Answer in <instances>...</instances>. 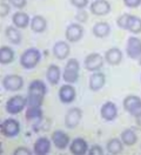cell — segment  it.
Segmentation results:
<instances>
[{
  "label": "cell",
  "mask_w": 141,
  "mask_h": 155,
  "mask_svg": "<svg viewBox=\"0 0 141 155\" xmlns=\"http://www.w3.org/2000/svg\"><path fill=\"white\" fill-rule=\"evenodd\" d=\"M46 95V86L41 80H33L28 87V107H41Z\"/></svg>",
  "instance_id": "1"
},
{
  "label": "cell",
  "mask_w": 141,
  "mask_h": 155,
  "mask_svg": "<svg viewBox=\"0 0 141 155\" xmlns=\"http://www.w3.org/2000/svg\"><path fill=\"white\" fill-rule=\"evenodd\" d=\"M65 35L67 41L69 42H78L84 35V28L80 24H71L66 28Z\"/></svg>",
  "instance_id": "11"
},
{
  "label": "cell",
  "mask_w": 141,
  "mask_h": 155,
  "mask_svg": "<svg viewBox=\"0 0 141 155\" xmlns=\"http://www.w3.org/2000/svg\"><path fill=\"white\" fill-rule=\"evenodd\" d=\"M135 119H136V125L139 127H141V114L138 116H135Z\"/></svg>",
  "instance_id": "39"
},
{
  "label": "cell",
  "mask_w": 141,
  "mask_h": 155,
  "mask_svg": "<svg viewBox=\"0 0 141 155\" xmlns=\"http://www.w3.org/2000/svg\"><path fill=\"white\" fill-rule=\"evenodd\" d=\"M24 86V79L17 75V74H11V75H6L2 79V87L6 91L9 92H18Z\"/></svg>",
  "instance_id": "6"
},
{
  "label": "cell",
  "mask_w": 141,
  "mask_h": 155,
  "mask_svg": "<svg viewBox=\"0 0 141 155\" xmlns=\"http://www.w3.org/2000/svg\"><path fill=\"white\" fill-rule=\"evenodd\" d=\"M123 4L129 8H135L141 5V0H123Z\"/></svg>",
  "instance_id": "36"
},
{
  "label": "cell",
  "mask_w": 141,
  "mask_h": 155,
  "mask_svg": "<svg viewBox=\"0 0 141 155\" xmlns=\"http://www.w3.org/2000/svg\"><path fill=\"white\" fill-rule=\"evenodd\" d=\"M105 60L108 65L111 66H116L119 65L122 61V52L119 48H113L108 49L106 53H105Z\"/></svg>",
  "instance_id": "20"
},
{
  "label": "cell",
  "mask_w": 141,
  "mask_h": 155,
  "mask_svg": "<svg viewBox=\"0 0 141 155\" xmlns=\"http://www.w3.org/2000/svg\"><path fill=\"white\" fill-rule=\"evenodd\" d=\"M46 78H47V81L51 85H53V86L58 85L59 81H60V78H61V71H60L59 66H56V65H49V67L47 68Z\"/></svg>",
  "instance_id": "22"
},
{
  "label": "cell",
  "mask_w": 141,
  "mask_h": 155,
  "mask_svg": "<svg viewBox=\"0 0 141 155\" xmlns=\"http://www.w3.org/2000/svg\"><path fill=\"white\" fill-rule=\"evenodd\" d=\"M88 152H89V154L91 155H102L103 154L102 148H101L99 145H93L89 149H88Z\"/></svg>",
  "instance_id": "35"
},
{
  "label": "cell",
  "mask_w": 141,
  "mask_h": 155,
  "mask_svg": "<svg viewBox=\"0 0 141 155\" xmlns=\"http://www.w3.org/2000/svg\"><path fill=\"white\" fill-rule=\"evenodd\" d=\"M69 150L74 155H84L88 152V143L82 137H76L71 142Z\"/></svg>",
  "instance_id": "16"
},
{
  "label": "cell",
  "mask_w": 141,
  "mask_h": 155,
  "mask_svg": "<svg viewBox=\"0 0 141 155\" xmlns=\"http://www.w3.org/2000/svg\"><path fill=\"white\" fill-rule=\"evenodd\" d=\"M89 11L94 15H106L111 12V5L106 0H94L89 6Z\"/></svg>",
  "instance_id": "12"
},
{
  "label": "cell",
  "mask_w": 141,
  "mask_h": 155,
  "mask_svg": "<svg viewBox=\"0 0 141 155\" xmlns=\"http://www.w3.org/2000/svg\"><path fill=\"white\" fill-rule=\"evenodd\" d=\"M100 114H101V117H102L103 120H106V121H113L118 116V107L112 101L105 102L102 106H101Z\"/></svg>",
  "instance_id": "14"
},
{
  "label": "cell",
  "mask_w": 141,
  "mask_h": 155,
  "mask_svg": "<svg viewBox=\"0 0 141 155\" xmlns=\"http://www.w3.org/2000/svg\"><path fill=\"white\" fill-rule=\"evenodd\" d=\"M120 139H121V141L123 142V145L126 146L135 145L136 141H138V136L135 134V132L132 130V129H125L121 133V135H120Z\"/></svg>",
  "instance_id": "28"
},
{
  "label": "cell",
  "mask_w": 141,
  "mask_h": 155,
  "mask_svg": "<svg viewBox=\"0 0 141 155\" xmlns=\"http://www.w3.org/2000/svg\"><path fill=\"white\" fill-rule=\"evenodd\" d=\"M71 4L79 10H84L88 5V0H71Z\"/></svg>",
  "instance_id": "33"
},
{
  "label": "cell",
  "mask_w": 141,
  "mask_h": 155,
  "mask_svg": "<svg viewBox=\"0 0 141 155\" xmlns=\"http://www.w3.org/2000/svg\"><path fill=\"white\" fill-rule=\"evenodd\" d=\"M41 59V54L37 48L26 49L20 57V65L26 69L35 68Z\"/></svg>",
  "instance_id": "3"
},
{
  "label": "cell",
  "mask_w": 141,
  "mask_h": 155,
  "mask_svg": "<svg viewBox=\"0 0 141 155\" xmlns=\"http://www.w3.org/2000/svg\"><path fill=\"white\" fill-rule=\"evenodd\" d=\"M5 35L6 38L8 39V41L11 44H14V45H19L21 42V33L18 29V27H13V26H7L5 29Z\"/></svg>",
  "instance_id": "24"
},
{
  "label": "cell",
  "mask_w": 141,
  "mask_h": 155,
  "mask_svg": "<svg viewBox=\"0 0 141 155\" xmlns=\"http://www.w3.org/2000/svg\"><path fill=\"white\" fill-rule=\"evenodd\" d=\"M71 53V47L66 41H58L53 46V55L59 60H65Z\"/></svg>",
  "instance_id": "17"
},
{
  "label": "cell",
  "mask_w": 141,
  "mask_h": 155,
  "mask_svg": "<svg viewBox=\"0 0 141 155\" xmlns=\"http://www.w3.org/2000/svg\"><path fill=\"white\" fill-rule=\"evenodd\" d=\"M27 105V97H24L22 95H14L9 97L5 105V109L9 114H19L24 110V108Z\"/></svg>",
  "instance_id": "4"
},
{
  "label": "cell",
  "mask_w": 141,
  "mask_h": 155,
  "mask_svg": "<svg viewBox=\"0 0 141 155\" xmlns=\"http://www.w3.org/2000/svg\"><path fill=\"white\" fill-rule=\"evenodd\" d=\"M14 155H32V152L27 149L26 147H19L14 150Z\"/></svg>",
  "instance_id": "37"
},
{
  "label": "cell",
  "mask_w": 141,
  "mask_h": 155,
  "mask_svg": "<svg viewBox=\"0 0 141 155\" xmlns=\"http://www.w3.org/2000/svg\"><path fill=\"white\" fill-rule=\"evenodd\" d=\"M76 19L79 20L80 22H85L86 19H87V13L84 10H80V13L76 14Z\"/></svg>",
  "instance_id": "38"
},
{
  "label": "cell",
  "mask_w": 141,
  "mask_h": 155,
  "mask_svg": "<svg viewBox=\"0 0 141 155\" xmlns=\"http://www.w3.org/2000/svg\"><path fill=\"white\" fill-rule=\"evenodd\" d=\"M127 55L131 59H139L141 57V40L136 37H129L126 45Z\"/></svg>",
  "instance_id": "10"
},
{
  "label": "cell",
  "mask_w": 141,
  "mask_h": 155,
  "mask_svg": "<svg viewBox=\"0 0 141 155\" xmlns=\"http://www.w3.org/2000/svg\"><path fill=\"white\" fill-rule=\"evenodd\" d=\"M9 5L6 2H1L0 4V17L1 18H5L7 14L9 13Z\"/></svg>",
  "instance_id": "34"
},
{
  "label": "cell",
  "mask_w": 141,
  "mask_h": 155,
  "mask_svg": "<svg viewBox=\"0 0 141 155\" xmlns=\"http://www.w3.org/2000/svg\"><path fill=\"white\" fill-rule=\"evenodd\" d=\"M92 32L96 38H106L111 32V26L105 21H100L94 25Z\"/></svg>",
  "instance_id": "23"
},
{
  "label": "cell",
  "mask_w": 141,
  "mask_h": 155,
  "mask_svg": "<svg viewBox=\"0 0 141 155\" xmlns=\"http://www.w3.org/2000/svg\"><path fill=\"white\" fill-rule=\"evenodd\" d=\"M128 18H129V14H122L120 18H118L116 20V24L118 26L122 29H127V24H128Z\"/></svg>",
  "instance_id": "31"
},
{
  "label": "cell",
  "mask_w": 141,
  "mask_h": 155,
  "mask_svg": "<svg viewBox=\"0 0 141 155\" xmlns=\"http://www.w3.org/2000/svg\"><path fill=\"white\" fill-rule=\"evenodd\" d=\"M12 21H13L14 26L18 27V28H26L28 25L31 24V19H29L28 14L25 13V12H22V11L15 12L13 14V17H12Z\"/></svg>",
  "instance_id": "21"
},
{
  "label": "cell",
  "mask_w": 141,
  "mask_h": 155,
  "mask_svg": "<svg viewBox=\"0 0 141 155\" xmlns=\"http://www.w3.org/2000/svg\"><path fill=\"white\" fill-rule=\"evenodd\" d=\"M8 2H9V5H12L13 7L19 8V10L24 8V7L26 6V4H27L26 0H8Z\"/></svg>",
  "instance_id": "32"
},
{
  "label": "cell",
  "mask_w": 141,
  "mask_h": 155,
  "mask_svg": "<svg viewBox=\"0 0 141 155\" xmlns=\"http://www.w3.org/2000/svg\"><path fill=\"white\" fill-rule=\"evenodd\" d=\"M107 150L108 153L115 155V154H120L123 149V142L121 141V139H111L108 142H107Z\"/></svg>",
  "instance_id": "27"
},
{
  "label": "cell",
  "mask_w": 141,
  "mask_h": 155,
  "mask_svg": "<svg viewBox=\"0 0 141 155\" xmlns=\"http://www.w3.org/2000/svg\"><path fill=\"white\" fill-rule=\"evenodd\" d=\"M47 27V21L41 15H35L31 20V29L35 33H42Z\"/></svg>",
  "instance_id": "25"
},
{
  "label": "cell",
  "mask_w": 141,
  "mask_h": 155,
  "mask_svg": "<svg viewBox=\"0 0 141 155\" xmlns=\"http://www.w3.org/2000/svg\"><path fill=\"white\" fill-rule=\"evenodd\" d=\"M14 60V51L7 47V46H2L0 48V62L1 65H8Z\"/></svg>",
  "instance_id": "26"
},
{
  "label": "cell",
  "mask_w": 141,
  "mask_h": 155,
  "mask_svg": "<svg viewBox=\"0 0 141 155\" xmlns=\"http://www.w3.org/2000/svg\"><path fill=\"white\" fill-rule=\"evenodd\" d=\"M123 108L131 115L138 116L141 114V99L136 95H128L123 99Z\"/></svg>",
  "instance_id": "5"
},
{
  "label": "cell",
  "mask_w": 141,
  "mask_h": 155,
  "mask_svg": "<svg viewBox=\"0 0 141 155\" xmlns=\"http://www.w3.org/2000/svg\"><path fill=\"white\" fill-rule=\"evenodd\" d=\"M26 119L29 121H41L42 119L41 107H28L26 110Z\"/></svg>",
  "instance_id": "30"
},
{
  "label": "cell",
  "mask_w": 141,
  "mask_h": 155,
  "mask_svg": "<svg viewBox=\"0 0 141 155\" xmlns=\"http://www.w3.org/2000/svg\"><path fill=\"white\" fill-rule=\"evenodd\" d=\"M82 117V110L78 107L71 108L65 115V126L68 129H73L79 125L80 120Z\"/></svg>",
  "instance_id": "8"
},
{
  "label": "cell",
  "mask_w": 141,
  "mask_h": 155,
  "mask_svg": "<svg viewBox=\"0 0 141 155\" xmlns=\"http://www.w3.org/2000/svg\"><path fill=\"white\" fill-rule=\"evenodd\" d=\"M76 97V92L75 88L71 84H66L62 85L59 89V99L62 104H71L74 101Z\"/></svg>",
  "instance_id": "13"
},
{
  "label": "cell",
  "mask_w": 141,
  "mask_h": 155,
  "mask_svg": "<svg viewBox=\"0 0 141 155\" xmlns=\"http://www.w3.org/2000/svg\"><path fill=\"white\" fill-rule=\"evenodd\" d=\"M79 71H80V64L76 59H69L66 64L62 73V79L67 84H75L79 80Z\"/></svg>",
  "instance_id": "2"
},
{
  "label": "cell",
  "mask_w": 141,
  "mask_h": 155,
  "mask_svg": "<svg viewBox=\"0 0 141 155\" xmlns=\"http://www.w3.org/2000/svg\"><path fill=\"white\" fill-rule=\"evenodd\" d=\"M127 29L134 33V34H139L141 32V19L139 17L135 15H129L128 18V24H127Z\"/></svg>",
  "instance_id": "29"
},
{
  "label": "cell",
  "mask_w": 141,
  "mask_h": 155,
  "mask_svg": "<svg viewBox=\"0 0 141 155\" xmlns=\"http://www.w3.org/2000/svg\"><path fill=\"white\" fill-rule=\"evenodd\" d=\"M20 133V125L15 119H6L1 124V134L6 137H14Z\"/></svg>",
  "instance_id": "7"
},
{
  "label": "cell",
  "mask_w": 141,
  "mask_h": 155,
  "mask_svg": "<svg viewBox=\"0 0 141 155\" xmlns=\"http://www.w3.org/2000/svg\"><path fill=\"white\" fill-rule=\"evenodd\" d=\"M105 82H106V77H105V74L101 73V72H99V71H96V72H93V74L89 78V84H88V86H89V89H91V91L96 92V91H99V89H101V88L103 87Z\"/></svg>",
  "instance_id": "18"
},
{
  "label": "cell",
  "mask_w": 141,
  "mask_h": 155,
  "mask_svg": "<svg viewBox=\"0 0 141 155\" xmlns=\"http://www.w3.org/2000/svg\"><path fill=\"white\" fill-rule=\"evenodd\" d=\"M51 146H52L51 140H48L47 137H39L34 142L33 150L37 155H46L51 150Z\"/></svg>",
  "instance_id": "19"
},
{
  "label": "cell",
  "mask_w": 141,
  "mask_h": 155,
  "mask_svg": "<svg viewBox=\"0 0 141 155\" xmlns=\"http://www.w3.org/2000/svg\"><path fill=\"white\" fill-rule=\"evenodd\" d=\"M85 68L89 72H96L103 66V58L99 53H91L85 58Z\"/></svg>",
  "instance_id": "9"
},
{
  "label": "cell",
  "mask_w": 141,
  "mask_h": 155,
  "mask_svg": "<svg viewBox=\"0 0 141 155\" xmlns=\"http://www.w3.org/2000/svg\"><path fill=\"white\" fill-rule=\"evenodd\" d=\"M52 142L58 149H65L69 146V137L62 130H54L52 133Z\"/></svg>",
  "instance_id": "15"
},
{
  "label": "cell",
  "mask_w": 141,
  "mask_h": 155,
  "mask_svg": "<svg viewBox=\"0 0 141 155\" xmlns=\"http://www.w3.org/2000/svg\"><path fill=\"white\" fill-rule=\"evenodd\" d=\"M139 65H140V66H141V57H140V58H139Z\"/></svg>",
  "instance_id": "40"
}]
</instances>
